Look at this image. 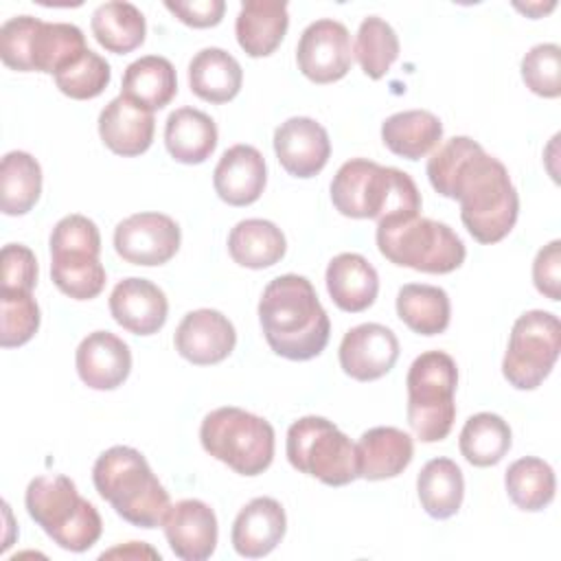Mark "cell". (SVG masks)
<instances>
[{
  "label": "cell",
  "instance_id": "cell-1",
  "mask_svg": "<svg viewBox=\"0 0 561 561\" xmlns=\"http://www.w3.org/2000/svg\"><path fill=\"white\" fill-rule=\"evenodd\" d=\"M432 188L460 204L469 234L484 243L502 241L519 215V197L506 167L469 136L445 140L427 160Z\"/></svg>",
  "mask_w": 561,
  "mask_h": 561
},
{
  "label": "cell",
  "instance_id": "cell-2",
  "mask_svg": "<svg viewBox=\"0 0 561 561\" xmlns=\"http://www.w3.org/2000/svg\"><path fill=\"white\" fill-rule=\"evenodd\" d=\"M259 322L270 348L291 362L318 357L331 335V322L309 278L283 274L267 283L259 300Z\"/></svg>",
  "mask_w": 561,
  "mask_h": 561
},
{
  "label": "cell",
  "instance_id": "cell-3",
  "mask_svg": "<svg viewBox=\"0 0 561 561\" xmlns=\"http://www.w3.org/2000/svg\"><path fill=\"white\" fill-rule=\"evenodd\" d=\"M335 210L353 219L392 221L421 210V193L414 180L394 167H381L366 158L346 160L331 182Z\"/></svg>",
  "mask_w": 561,
  "mask_h": 561
},
{
  "label": "cell",
  "instance_id": "cell-4",
  "mask_svg": "<svg viewBox=\"0 0 561 561\" xmlns=\"http://www.w3.org/2000/svg\"><path fill=\"white\" fill-rule=\"evenodd\" d=\"M92 482L116 515L138 528L162 526L171 508L167 489L153 476L147 458L134 447L114 445L105 449L92 467Z\"/></svg>",
  "mask_w": 561,
  "mask_h": 561
},
{
  "label": "cell",
  "instance_id": "cell-5",
  "mask_svg": "<svg viewBox=\"0 0 561 561\" xmlns=\"http://www.w3.org/2000/svg\"><path fill=\"white\" fill-rule=\"evenodd\" d=\"M24 504L31 519L64 550L85 552L101 537L99 511L79 495L75 482L64 473L33 478Z\"/></svg>",
  "mask_w": 561,
  "mask_h": 561
},
{
  "label": "cell",
  "instance_id": "cell-6",
  "mask_svg": "<svg viewBox=\"0 0 561 561\" xmlns=\"http://www.w3.org/2000/svg\"><path fill=\"white\" fill-rule=\"evenodd\" d=\"M85 46V35L68 22H44L33 15H13L0 26V57L18 72L57 75Z\"/></svg>",
  "mask_w": 561,
  "mask_h": 561
},
{
  "label": "cell",
  "instance_id": "cell-7",
  "mask_svg": "<svg viewBox=\"0 0 561 561\" xmlns=\"http://www.w3.org/2000/svg\"><path fill=\"white\" fill-rule=\"evenodd\" d=\"M377 248L394 265L427 274H449L467 256L462 239L443 221L421 215L377 224Z\"/></svg>",
  "mask_w": 561,
  "mask_h": 561
},
{
  "label": "cell",
  "instance_id": "cell-8",
  "mask_svg": "<svg viewBox=\"0 0 561 561\" xmlns=\"http://www.w3.org/2000/svg\"><path fill=\"white\" fill-rule=\"evenodd\" d=\"M408 423L423 443L447 438L456 419L458 368L451 355L443 351L421 353L405 377Z\"/></svg>",
  "mask_w": 561,
  "mask_h": 561
},
{
  "label": "cell",
  "instance_id": "cell-9",
  "mask_svg": "<svg viewBox=\"0 0 561 561\" xmlns=\"http://www.w3.org/2000/svg\"><path fill=\"white\" fill-rule=\"evenodd\" d=\"M206 454L241 476H259L274 460V427L263 416L224 405L208 412L199 425Z\"/></svg>",
  "mask_w": 561,
  "mask_h": 561
},
{
  "label": "cell",
  "instance_id": "cell-10",
  "mask_svg": "<svg viewBox=\"0 0 561 561\" xmlns=\"http://www.w3.org/2000/svg\"><path fill=\"white\" fill-rule=\"evenodd\" d=\"M101 234L85 215H66L50 232V278L75 300H92L105 287V267L99 261Z\"/></svg>",
  "mask_w": 561,
  "mask_h": 561
},
{
  "label": "cell",
  "instance_id": "cell-11",
  "mask_svg": "<svg viewBox=\"0 0 561 561\" xmlns=\"http://www.w3.org/2000/svg\"><path fill=\"white\" fill-rule=\"evenodd\" d=\"M287 460L329 486H344L359 478L357 447L324 416H302L287 430Z\"/></svg>",
  "mask_w": 561,
  "mask_h": 561
},
{
  "label": "cell",
  "instance_id": "cell-12",
  "mask_svg": "<svg viewBox=\"0 0 561 561\" xmlns=\"http://www.w3.org/2000/svg\"><path fill=\"white\" fill-rule=\"evenodd\" d=\"M561 351V322L554 313L533 309L522 313L502 359L504 379L517 390H535L550 375Z\"/></svg>",
  "mask_w": 561,
  "mask_h": 561
},
{
  "label": "cell",
  "instance_id": "cell-13",
  "mask_svg": "<svg viewBox=\"0 0 561 561\" xmlns=\"http://www.w3.org/2000/svg\"><path fill=\"white\" fill-rule=\"evenodd\" d=\"M180 226L162 213H136L114 230L116 254L131 265H164L180 250Z\"/></svg>",
  "mask_w": 561,
  "mask_h": 561
},
{
  "label": "cell",
  "instance_id": "cell-14",
  "mask_svg": "<svg viewBox=\"0 0 561 561\" xmlns=\"http://www.w3.org/2000/svg\"><path fill=\"white\" fill-rule=\"evenodd\" d=\"M300 72L313 83H333L351 70V37L348 28L331 18L311 22L296 46Z\"/></svg>",
  "mask_w": 561,
  "mask_h": 561
},
{
  "label": "cell",
  "instance_id": "cell-15",
  "mask_svg": "<svg viewBox=\"0 0 561 561\" xmlns=\"http://www.w3.org/2000/svg\"><path fill=\"white\" fill-rule=\"evenodd\" d=\"M340 366L357 381H375L392 370L399 359V340L392 329L364 322L344 333L340 342Z\"/></svg>",
  "mask_w": 561,
  "mask_h": 561
},
{
  "label": "cell",
  "instance_id": "cell-16",
  "mask_svg": "<svg viewBox=\"0 0 561 561\" xmlns=\"http://www.w3.org/2000/svg\"><path fill=\"white\" fill-rule=\"evenodd\" d=\"M175 351L195 366L224 362L237 344L232 322L217 309L188 311L173 335Z\"/></svg>",
  "mask_w": 561,
  "mask_h": 561
},
{
  "label": "cell",
  "instance_id": "cell-17",
  "mask_svg": "<svg viewBox=\"0 0 561 561\" xmlns=\"http://www.w3.org/2000/svg\"><path fill=\"white\" fill-rule=\"evenodd\" d=\"M274 151L289 175L313 178L329 162L331 140L318 121L309 116H291L276 127Z\"/></svg>",
  "mask_w": 561,
  "mask_h": 561
},
{
  "label": "cell",
  "instance_id": "cell-18",
  "mask_svg": "<svg viewBox=\"0 0 561 561\" xmlns=\"http://www.w3.org/2000/svg\"><path fill=\"white\" fill-rule=\"evenodd\" d=\"M162 528L173 554L184 561H204L217 548V517L202 500L175 502L167 511Z\"/></svg>",
  "mask_w": 561,
  "mask_h": 561
},
{
  "label": "cell",
  "instance_id": "cell-19",
  "mask_svg": "<svg viewBox=\"0 0 561 561\" xmlns=\"http://www.w3.org/2000/svg\"><path fill=\"white\" fill-rule=\"evenodd\" d=\"M110 313L125 331L134 335H153L167 322L169 302L156 283L129 276L112 289Z\"/></svg>",
  "mask_w": 561,
  "mask_h": 561
},
{
  "label": "cell",
  "instance_id": "cell-20",
  "mask_svg": "<svg viewBox=\"0 0 561 561\" xmlns=\"http://www.w3.org/2000/svg\"><path fill=\"white\" fill-rule=\"evenodd\" d=\"M77 375L92 390L123 386L131 370L129 346L110 331L88 333L75 353Z\"/></svg>",
  "mask_w": 561,
  "mask_h": 561
},
{
  "label": "cell",
  "instance_id": "cell-21",
  "mask_svg": "<svg viewBox=\"0 0 561 561\" xmlns=\"http://www.w3.org/2000/svg\"><path fill=\"white\" fill-rule=\"evenodd\" d=\"M265 182V158L252 145H232L226 149L213 173L215 193L230 206L254 204L261 197Z\"/></svg>",
  "mask_w": 561,
  "mask_h": 561
},
{
  "label": "cell",
  "instance_id": "cell-22",
  "mask_svg": "<svg viewBox=\"0 0 561 561\" xmlns=\"http://www.w3.org/2000/svg\"><path fill=\"white\" fill-rule=\"evenodd\" d=\"M287 530V517L280 502L274 497L250 500L234 517L230 541L237 554L259 559L270 554Z\"/></svg>",
  "mask_w": 561,
  "mask_h": 561
},
{
  "label": "cell",
  "instance_id": "cell-23",
  "mask_svg": "<svg viewBox=\"0 0 561 561\" xmlns=\"http://www.w3.org/2000/svg\"><path fill=\"white\" fill-rule=\"evenodd\" d=\"M153 112H147L118 94L99 114V136L116 156L134 158L145 153L153 140Z\"/></svg>",
  "mask_w": 561,
  "mask_h": 561
},
{
  "label": "cell",
  "instance_id": "cell-24",
  "mask_svg": "<svg viewBox=\"0 0 561 561\" xmlns=\"http://www.w3.org/2000/svg\"><path fill=\"white\" fill-rule=\"evenodd\" d=\"M327 289L331 300L348 313L368 309L379 294L377 270L357 252H342L327 265Z\"/></svg>",
  "mask_w": 561,
  "mask_h": 561
},
{
  "label": "cell",
  "instance_id": "cell-25",
  "mask_svg": "<svg viewBox=\"0 0 561 561\" xmlns=\"http://www.w3.org/2000/svg\"><path fill=\"white\" fill-rule=\"evenodd\" d=\"M289 26L287 2L280 0H245L234 20L237 42L250 57L272 55Z\"/></svg>",
  "mask_w": 561,
  "mask_h": 561
},
{
  "label": "cell",
  "instance_id": "cell-26",
  "mask_svg": "<svg viewBox=\"0 0 561 561\" xmlns=\"http://www.w3.org/2000/svg\"><path fill=\"white\" fill-rule=\"evenodd\" d=\"M357 447L359 478L386 480L399 476L414 456V443L410 434L399 427L379 425L362 434Z\"/></svg>",
  "mask_w": 561,
  "mask_h": 561
},
{
  "label": "cell",
  "instance_id": "cell-27",
  "mask_svg": "<svg viewBox=\"0 0 561 561\" xmlns=\"http://www.w3.org/2000/svg\"><path fill=\"white\" fill-rule=\"evenodd\" d=\"M178 92L173 64L160 55H145L131 61L121 81V94L147 112L162 110Z\"/></svg>",
  "mask_w": 561,
  "mask_h": 561
},
{
  "label": "cell",
  "instance_id": "cell-28",
  "mask_svg": "<svg viewBox=\"0 0 561 561\" xmlns=\"http://www.w3.org/2000/svg\"><path fill=\"white\" fill-rule=\"evenodd\" d=\"M164 145L173 160L202 164L217 147V125L202 110L178 107L164 123Z\"/></svg>",
  "mask_w": 561,
  "mask_h": 561
},
{
  "label": "cell",
  "instance_id": "cell-29",
  "mask_svg": "<svg viewBox=\"0 0 561 561\" xmlns=\"http://www.w3.org/2000/svg\"><path fill=\"white\" fill-rule=\"evenodd\" d=\"M241 83L243 70L239 61L224 48H202L188 64L191 92L202 101L228 103L239 94Z\"/></svg>",
  "mask_w": 561,
  "mask_h": 561
},
{
  "label": "cell",
  "instance_id": "cell-30",
  "mask_svg": "<svg viewBox=\"0 0 561 561\" xmlns=\"http://www.w3.org/2000/svg\"><path fill=\"white\" fill-rule=\"evenodd\" d=\"M443 138V123L427 110H405L381 123L383 145L399 158L419 160L427 156Z\"/></svg>",
  "mask_w": 561,
  "mask_h": 561
},
{
  "label": "cell",
  "instance_id": "cell-31",
  "mask_svg": "<svg viewBox=\"0 0 561 561\" xmlns=\"http://www.w3.org/2000/svg\"><path fill=\"white\" fill-rule=\"evenodd\" d=\"M285 250L283 230L267 219H243L228 234V252L241 267H272L285 256Z\"/></svg>",
  "mask_w": 561,
  "mask_h": 561
},
{
  "label": "cell",
  "instance_id": "cell-32",
  "mask_svg": "<svg viewBox=\"0 0 561 561\" xmlns=\"http://www.w3.org/2000/svg\"><path fill=\"white\" fill-rule=\"evenodd\" d=\"M416 493L423 511L434 519L458 513L465 497V478L451 458H432L416 478Z\"/></svg>",
  "mask_w": 561,
  "mask_h": 561
},
{
  "label": "cell",
  "instance_id": "cell-33",
  "mask_svg": "<svg viewBox=\"0 0 561 561\" xmlns=\"http://www.w3.org/2000/svg\"><path fill=\"white\" fill-rule=\"evenodd\" d=\"M397 316L419 335H438L449 327V296L436 285L408 283L397 294Z\"/></svg>",
  "mask_w": 561,
  "mask_h": 561
},
{
  "label": "cell",
  "instance_id": "cell-34",
  "mask_svg": "<svg viewBox=\"0 0 561 561\" xmlns=\"http://www.w3.org/2000/svg\"><path fill=\"white\" fill-rule=\"evenodd\" d=\"M92 35L94 39L114 55H125L136 50L145 42L147 22L138 7L131 2H103L92 13Z\"/></svg>",
  "mask_w": 561,
  "mask_h": 561
},
{
  "label": "cell",
  "instance_id": "cell-35",
  "mask_svg": "<svg viewBox=\"0 0 561 561\" xmlns=\"http://www.w3.org/2000/svg\"><path fill=\"white\" fill-rule=\"evenodd\" d=\"M42 195V167L26 151H9L0 164V208L4 215H26Z\"/></svg>",
  "mask_w": 561,
  "mask_h": 561
},
{
  "label": "cell",
  "instance_id": "cell-36",
  "mask_svg": "<svg viewBox=\"0 0 561 561\" xmlns=\"http://www.w3.org/2000/svg\"><path fill=\"white\" fill-rule=\"evenodd\" d=\"M513 434L508 423L493 412H478L460 430L458 447L473 467H493L511 449Z\"/></svg>",
  "mask_w": 561,
  "mask_h": 561
},
{
  "label": "cell",
  "instance_id": "cell-37",
  "mask_svg": "<svg viewBox=\"0 0 561 561\" xmlns=\"http://www.w3.org/2000/svg\"><path fill=\"white\" fill-rule=\"evenodd\" d=\"M504 486L517 508L537 513L554 500L557 480L552 467L546 460L537 456H524L508 465L504 473Z\"/></svg>",
  "mask_w": 561,
  "mask_h": 561
},
{
  "label": "cell",
  "instance_id": "cell-38",
  "mask_svg": "<svg viewBox=\"0 0 561 561\" xmlns=\"http://www.w3.org/2000/svg\"><path fill=\"white\" fill-rule=\"evenodd\" d=\"M353 53L366 77L381 79L399 57V37L386 20L368 15L357 28Z\"/></svg>",
  "mask_w": 561,
  "mask_h": 561
},
{
  "label": "cell",
  "instance_id": "cell-39",
  "mask_svg": "<svg viewBox=\"0 0 561 561\" xmlns=\"http://www.w3.org/2000/svg\"><path fill=\"white\" fill-rule=\"evenodd\" d=\"M112 70L110 64L94 50H83L66 68L55 75V83L61 94L75 101L96 99L110 83Z\"/></svg>",
  "mask_w": 561,
  "mask_h": 561
},
{
  "label": "cell",
  "instance_id": "cell-40",
  "mask_svg": "<svg viewBox=\"0 0 561 561\" xmlns=\"http://www.w3.org/2000/svg\"><path fill=\"white\" fill-rule=\"evenodd\" d=\"M39 307L31 291L0 289V346L26 344L39 329Z\"/></svg>",
  "mask_w": 561,
  "mask_h": 561
},
{
  "label": "cell",
  "instance_id": "cell-41",
  "mask_svg": "<svg viewBox=\"0 0 561 561\" xmlns=\"http://www.w3.org/2000/svg\"><path fill=\"white\" fill-rule=\"evenodd\" d=\"M522 79L530 92L543 99L561 94V48L557 44H537L522 59Z\"/></svg>",
  "mask_w": 561,
  "mask_h": 561
},
{
  "label": "cell",
  "instance_id": "cell-42",
  "mask_svg": "<svg viewBox=\"0 0 561 561\" xmlns=\"http://www.w3.org/2000/svg\"><path fill=\"white\" fill-rule=\"evenodd\" d=\"M2 276L0 289L33 291L37 285V259L31 248L22 243H7L0 254Z\"/></svg>",
  "mask_w": 561,
  "mask_h": 561
},
{
  "label": "cell",
  "instance_id": "cell-43",
  "mask_svg": "<svg viewBox=\"0 0 561 561\" xmlns=\"http://www.w3.org/2000/svg\"><path fill=\"white\" fill-rule=\"evenodd\" d=\"M533 283L539 294L550 300L561 298V241L543 245L533 261Z\"/></svg>",
  "mask_w": 561,
  "mask_h": 561
},
{
  "label": "cell",
  "instance_id": "cell-44",
  "mask_svg": "<svg viewBox=\"0 0 561 561\" xmlns=\"http://www.w3.org/2000/svg\"><path fill=\"white\" fill-rule=\"evenodd\" d=\"M167 11H171L180 22L193 28L217 26L224 18L226 2L224 0H188V2H164Z\"/></svg>",
  "mask_w": 561,
  "mask_h": 561
},
{
  "label": "cell",
  "instance_id": "cell-45",
  "mask_svg": "<svg viewBox=\"0 0 561 561\" xmlns=\"http://www.w3.org/2000/svg\"><path fill=\"white\" fill-rule=\"evenodd\" d=\"M112 557H134V559H142V557H149V559H160V554L153 550V548H149L147 543H138V541H129L127 546H121V548H112V550H107V552H103L101 554V559H112Z\"/></svg>",
  "mask_w": 561,
  "mask_h": 561
}]
</instances>
